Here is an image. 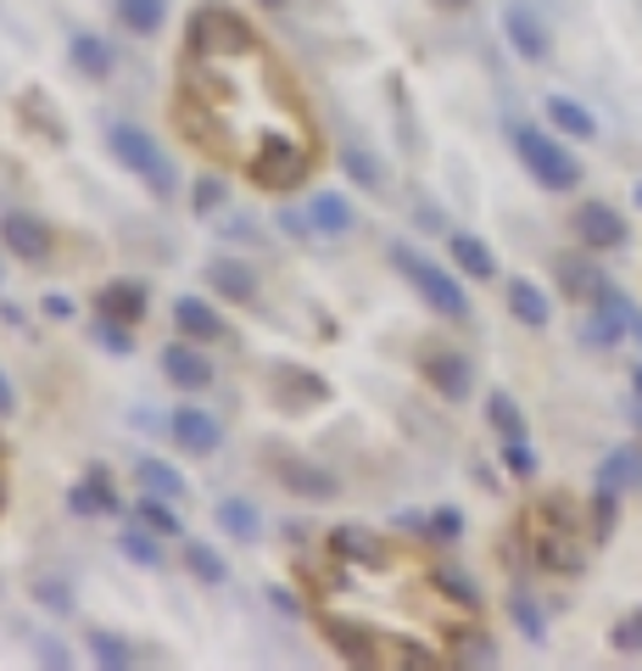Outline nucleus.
Masks as SVG:
<instances>
[{
	"label": "nucleus",
	"instance_id": "nucleus-45",
	"mask_svg": "<svg viewBox=\"0 0 642 671\" xmlns=\"http://www.w3.org/2000/svg\"><path fill=\"white\" fill-rule=\"evenodd\" d=\"M514 627H520L531 643H542V638H547V627H542V616H536V605H531V599H514Z\"/></svg>",
	"mask_w": 642,
	"mask_h": 671
},
{
	"label": "nucleus",
	"instance_id": "nucleus-32",
	"mask_svg": "<svg viewBox=\"0 0 642 671\" xmlns=\"http://www.w3.org/2000/svg\"><path fill=\"white\" fill-rule=\"evenodd\" d=\"M341 168H346V174H352L363 191H386V168H381V157H375V151H363V146H346Z\"/></svg>",
	"mask_w": 642,
	"mask_h": 671
},
{
	"label": "nucleus",
	"instance_id": "nucleus-12",
	"mask_svg": "<svg viewBox=\"0 0 642 671\" xmlns=\"http://www.w3.org/2000/svg\"><path fill=\"white\" fill-rule=\"evenodd\" d=\"M0 246H7L12 258H23V264H45L51 258V230L40 219H29V213H7L0 219Z\"/></svg>",
	"mask_w": 642,
	"mask_h": 671
},
{
	"label": "nucleus",
	"instance_id": "nucleus-39",
	"mask_svg": "<svg viewBox=\"0 0 642 671\" xmlns=\"http://www.w3.org/2000/svg\"><path fill=\"white\" fill-rule=\"evenodd\" d=\"M185 565H191V576H196V582H224V576H229L224 554H213L207 543H185Z\"/></svg>",
	"mask_w": 642,
	"mask_h": 671
},
{
	"label": "nucleus",
	"instance_id": "nucleus-17",
	"mask_svg": "<svg viewBox=\"0 0 642 671\" xmlns=\"http://www.w3.org/2000/svg\"><path fill=\"white\" fill-rule=\"evenodd\" d=\"M173 324L185 330L191 342H224V336H229V324H224L202 297H179V302H173Z\"/></svg>",
	"mask_w": 642,
	"mask_h": 671
},
{
	"label": "nucleus",
	"instance_id": "nucleus-43",
	"mask_svg": "<svg viewBox=\"0 0 642 671\" xmlns=\"http://www.w3.org/2000/svg\"><path fill=\"white\" fill-rule=\"evenodd\" d=\"M224 202H229V185H224L218 174H202V180H196V213H218Z\"/></svg>",
	"mask_w": 642,
	"mask_h": 671
},
{
	"label": "nucleus",
	"instance_id": "nucleus-50",
	"mask_svg": "<svg viewBox=\"0 0 642 671\" xmlns=\"http://www.w3.org/2000/svg\"><path fill=\"white\" fill-rule=\"evenodd\" d=\"M45 313H51V319H67V313H73V302H67V297H51V302H45Z\"/></svg>",
	"mask_w": 642,
	"mask_h": 671
},
{
	"label": "nucleus",
	"instance_id": "nucleus-21",
	"mask_svg": "<svg viewBox=\"0 0 642 671\" xmlns=\"http://www.w3.org/2000/svg\"><path fill=\"white\" fill-rule=\"evenodd\" d=\"M509 313H514L525 330H547V324H554V302H547L531 280H509Z\"/></svg>",
	"mask_w": 642,
	"mask_h": 671
},
{
	"label": "nucleus",
	"instance_id": "nucleus-53",
	"mask_svg": "<svg viewBox=\"0 0 642 671\" xmlns=\"http://www.w3.org/2000/svg\"><path fill=\"white\" fill-rule=\"evenodd\" d=\"M436 7H470V0H436Z\"/></svg>",
	"mask_w": 642,
	"mask_h": 671
},
{
	"label": "nucleus",
	"instance_id": "nucleus-26",
	"mask_svg": "<svg viewBox=\"0 0 642 671\" xmlns=\"http://www.w3.org/2000/svg\"><path fill=\"white\" fill-rule=\"evenodd\" d=\"M598 487L636 492V487H642V448H614V454L598 465Z\"/></svg>",
	"mask_w": 642,
	"mask_h": 671
},
{
	"label": "nucleus",
	"instance_id": "nucleus-7",
	"mask_svg": "<svg viewBox=\"0 0 642 671\" xmlns=\"http://www.w3.org/2000/svg\"><path fill=\"white\" fill-rule=\"evenodd\" d=\"M246 45H257V34H252V23H246L240 12H229V7H202V12L191 18V51H246Z\"/></svg>",
	"mask_w": 642,
	"mask_h": 671
},
{
	"label": "nucleus",
	"instance_id": "nucleus-38",
	"mask_svg": "<svg viewBox=\"0 0 642 671\" xmlns=\"http://www.w3.org/2000/svg\"><path fill=\"white\" fill-rule=\"evenodd\" d=\"M614 521H620V492L614 487H598L592 492V537H614Z\"/></svg>",
	"mask_w": 642,
	"mask_h": 671
},
{
	"label": "nucleus",
	"instance_id": "nucleus-14",
	"mask_svg": "<svg viewBox=\"0 0 642 671\" xmlns=\"http://www.w3.org/2000/svg\"><path fill=\"white\" fill-rule=\"evenodd\" d=\"M330 554L346 560V565H363V571H381L392 548H386V537L370 532V526H335V532H330Z\"/></svg>",
	"mask_w": 642,
	"mask_h": 671
},
{
	"label": "nucleus",
	"instance_id": "nucleus-11",
	"mask_svg": "<svg viewBox=\"0 0 642 671\" xmlns=\"http://www.w3.org/2000/svg\"><path fill=\"white\" fill-rule=\"evenodd\" d=\"M503 34H509V45H514V56L520 62H547V56H554V40H547V29H542V18L531 12V7H520V0H514V7L503 12Z\"/></svg>",
	"mask_w": 642,
	"mask_h": 671
},
{
	"label": "nucleus",
	"instance_id": "nucleus-22",
	"mask_svg": "<svg viewBox=\"0 0 642 671\" xmlns=\"http://www.w3.org/2000/svg\"><path fill=\"white\" fill-rule=\"evenodd\" d=\"M447 252H452V264L464 269L470 280H492V275H497V258H492V246H486L481 235H452Z\"/></svg>",
	"mask_w": 642,
	"mask_h": 671
},
{
	"label": "nucleus",
	"instance_id": "nucleus-1",
	"mask_svg": "<svg viewBox=\"0 0 642 671\" xmlns=\"http://www.w3.org/2000/svg\"><path fill=\"white\" fill-rule=\"evenodd\" d=\"M240 168L263 191H291V185L308 180V168H313V140H308V129H280V135H268Z\"/></svg>",
	"mask_w": 642,
	"mask_h": 671
},
{
	"label": "nucleus",
	"instance_id": "nucleus-13",
	"mask_svg": "<svg viewBox=\"0 0 642 671\" xmlns=\"http://www.w3.org/2000/svg\"><path fill=\"white\" fill-rule=\"evenodd\" d=\"M168 437L185 448V454H218L224 426H218L213 414H202V408H173L168 414Z\"/></svg>",
	"mask_w": 642,
	"mask_h": 671
},
{
	"label": "nucleus",
	"instance_id": "nucleus-4",
	"mask_svg": "<svg viewBox=\"0 0 642 671\" xmlns=\"http://www.w3.org/2000/svg\"><path fill=\"white\" fill-rule=\"evenodd\" d=\"M107 140H113V151H118V162L129 168V174H140L146 180V191L151 196H173V162L162 157V146L140 129V124H129V118H118L113 129H107Z\"/></svg>",
	"mask_w": 642,
	"mask_h": 671
},
{
	"label": "nucleus",
	"instance_id": "nucleus-3",
	"mask_svg": "<svg viewBox=\"0 0 642 671\" xmlns=\"http://www.w3.org/2000/svg\"><path fill=\"white\" fill-rule=\"evenodd\" d=\"M514 146H520V162L531 168V180L542 191H576L581 185V162L554 140V135H542L536 124H520L514 129Z\"/></svg>",
	"mask_w": 642,
	"mask_h": 671
},
{
	"label": "nucleus",
	"instance_id": "nucleus-28",
	"mask_svg": "<svg viewBox=\"0 0 642 671\" xmlns=\"http://www.w3.org/2000/svg\"><path fill=\"white\" fill-rule=\"evenodd\" d=\"M118 18L129 34H157L168 23V0H118Z\"/></svg>",
	"mask_w": 642,
	"mask_h": 671
},
{
	"label": "nucleus",
	"instance_id": "nucleus-20",
	"mask_svg": "<svg viewBox=\"0 0 642 671\" xmlns=\"http://www.w3.org/2000/svg\"><path fill=\"white\" fill-rule=\"evenodd\" d=\"M67 56H73V67H78L84 78H113V45H107L101 34L78 29V34L67 40Z\"/></svg>",
	"mask_w": 642,
	"mask_h": 671
},
{
	"label": "nucleus",
	"instance_id": "nucleus-49",
	"mask_svg": "<svg viewBox=\"0 0 642 671\" xmlns=\"http://www.w3.org/2000/svg\"><path fill=\"white\" fill-rule=\"evenodd\" d=\"M268 599H274V605H280V610H286V616H297V599H291V594H286V587H274V594H268Z\"/></svg>",
	"mask_w": 642,
	"mask_h": 671
},
{
	"label": "nucleus",
	"instance_id": "nucleus-24",
	"mask_svg": "<svg viewBox=\"0 0 642 671\" xmlns=\"http://www.w3.org/2000/svg\"><path fill=\"white\" fill-rule=\"evenodd\" d=\"M308 224H313L319 235H346V230H352V202H346L341 191H319V196L308 202Z\"/></svg>",
	"mask_w": 642,
	"mask_h": 671
},
{
	"label": "nucleus",
	"instance_id": "nucleus-18",
	"mask_svg": "<svg viewBox=\"0 0 642 671\" xmlns=\"http://www.w3.org/2000/svg\"><path fill=\"white\" fill-rule=\"evenodd\" d=\"M67 510H73L78 521H89V515H113V510H118V492H113L107 470H89V476H84V487H73V492H67Z\"/></svg>",
	"mask_w": 642,
	"mask_h": 671
},
{
	"label": "nucleus",
	"instance_id": "nucleus-47",
	"mask_svg": "<svg viewBox=\"0 0 642 671\" xmlns=\"http://www.w3.org/2000/svg\"><path fill=\"white\" fill-rule=\"evenodd\" d=\"M40 660L51 665V671H62V665H73V654L56 643V638H40Z\"/></svg>",
	"mask_w": 642,
	"mask_h": 671
},
{
	"label": "nucleus",
	"instance_id": "nucleus-8",
	"mask_svg": "<svg viewBox=\"0 0 642 671\" xmlns=\"http://www.w3.org/2000/svg\"><path fill=\"white\" fill-rule=\"evenodd\" d=\"M570 230H576V241H581L587 252H614V246H625V219H620L609 202H581L576 219H570Z\"/></svg>",
	"mask_w": 642,
	"mask_h": 671
},
{
	"label": "nucleus",
	"instance_id": "nucleus-25",
	"mask_svg": "<svg viewBox=\"0 0 642 671\" xmlns=\"http://www.w3.org/2000/svg\"><path fill=\"white\" fill-rule=\"evenodd\" d=\"M101 313H113V319H124V324H135V319H146V286L140 280H113V286H101Z\"/></svg>",
	"mask_w": 642,
	"mask_h": 671
},
{
	"label": "nucleus",
	"instance_id": "nucleus-5",
	"mask_svg": "<svg viewBox=\"0 0 642 671\" xmlns=\"http://www.w3.org/2000/svg\"><path fill=\"white\" fill-rule=\"evenodd\" d=\"M525 548L542 571H554V576H581L587 571V548L570 526H554V521H542V515H525Z\"/></svg>",
	"mask_w": 642,
	"mask_h": 671
},
{
	"label": "nucleus",
	"instance_id": "nucleus-27",
	"mask_svg": "<svg viewBox=\"0 0 642 671\" xmlns=\"http://www.w3.org/2000/svg\"><path fill=\"white\" fill-rule=\"evenodd\" d=\"M547 118H554V129H565L576 140H592L598 135V118L581 102H570V96H547Z\"/></svg>",
	"mask_w": 642,
	"mask_h": 671
},
{
	"label": "nucleus",
	"instance_id": "nucleus-37",
	"mask_svg": "<svg viewBox=\"0 0 642 671\" xmlns=\"http://www.w3.org/2000/svg\"><path fill=\"white\" fill-rule=\"evenodd\" d=\"M34 605H45L51 616H73V587L62 576H34Z\"/></svg>",
	"mask_w": 642,
	"mask_h": 671
},
{
	"label": "nucleus",
	"instance_id": "nucleus-48",
	"mask_svg": "<svg viewBox=\"0 0 642 671\" xmlns=\"http://www.w3.org/2000/svg\"><path fill=\"white\" fill-rule=\"evenodd\" d=\"M12 408H18V397H12V386H7V375H0V419H12Z\"/></svg>",
	"mask_w": 642,
	"mask_h": 671
},
{
	"label": "nucleus",
	"instance_id": "nucleus-9",
	"mask_svg": "<svg viewBox=\"0 0 642 671\" xmlns=\"http://www.w3.org/2000/svg\"><path fill=\"white\" fill-rule=\"evenodd\" d=\"M207 286H213V297H224V302H257V269L246 264V258H235V252H218V258H207Z\"/></svg>",
	"mask_w": 642,
	"mask_h": 671
},
{
	"label": "nucleus",
	"instance_id": "nucleus-40",
	"mask_svg": "<svg viewBox=\"0 0 642 671\" xmlns=\"http://www.w3.org/2000/svg\"><path fill=\"white\" fill-rule=\"evenodd\" d=\"M89 336L101 342V353H135V336H129V324H124V319H113V313H101Z\"/></svg>",
	"mask_w": 642,
	"mask_h": 671
},
{
	"label": "nucleus",
	"instance_id": "nucleus-55",
	"mask_svg": "<svg viewBox=\"0 0 642 671\" xmlns=\"http://www.w3.org/2000/svg\"><path fill=\"white\" fill-rule=\"evenodd\" d=\"M636 196H642V191H636Z\"/></svg>",
	"mask_w": 642,
	"mask_h": 671
},
{
	"label": "nucleus",
	"instance_id": "nucleus-52",
	"mask_svg": "<svg viewBox=\"0 0 642 671\" xmlns=\"http://www.w3.org/2000/svg\"><path fill=\"white\" fill-rule=\"evenodd\" d=\"M631 386H636V397H642V364H636V370H631Z\"/></svg>",
	"mask_w": 642,
	"mask_h": 671
},
{
	"label": "nucleus",
	"instance_id": "nucleus-41",
	"mask_svg": "<svg viewBox=\"0 0 642 671\" xmlns=\"http://www.w3.org/2000/svg\"><path fill=\"white\" fill-rule=\"evenodd\" d=\"M609 643H614V654H642V605H636V610H625V616L614 621Z\"/></svg>",
	"mask_w": 642,
	"mask_h": 671
},
{
	"label": "nucleus",
	"instance_id": "nucleus-23",
	"mask_svg": "<svg viewBox=\"0 0 642 671\" xmlns=\"http://www.w3.org/2000/svg\"><path fill=\"white\" fill-rule=\"evenodd\" d=\"M213 521H218L235 543H257V532H263V515H257L252 498H224L218 510H213Z\"/></svg>",
	"mask_w": 642,
	"mask_h": 671
},
{
	"label": "nucleus",
	"instance_id": "nucleus-6",
	"mask_svg": "<svg viewBox=\"0 0 642 671\" xmlns=\"http://www.w3.org/2000/svg\"><path fill=\"white\" fill-rule=\"evenodd\" d=\"M319 627H324V638L352 665H392V654H397V638H381V632H370L363 621H341L335 610H319Z\"/></svg>",
	"mask_w": 642,
	"mask_h": 671
},
{
	"label": "nucleus",
	"instance_id": "nucleus-30",
	"mask_svg": "<svg viewBox=\"0 0 642 671\" xmlns=\"http://www.w3.org/2000/svg\"><path fill=\"white\" fill-rule=\"evenodd\" d=\"M430 582L441 587V594H447L458 610H475V605H481V587H475L464 571H458V565H436V571H430Z\"/></svg>",
	"mask_w": 642,
	"mask_h": 671
},
{
	"label": "nucleus",
	"instance_id": "nucleus-15",
	"mask_svg": "<svg viewBox=\"0 0 642 671\" xmlns=\"http://www.w3.org/2000/svg\"><path fill=\"white\" fill-rule=\"evenodd\" d=\"M162 375H168V386L202 392V386H213V359L196 353L191 342H168V348H162Z\"/></svg>",
	"mask_w": 642,
	"mask_h": 671
},
{
	"label": "nucleus",
	"instance_id": "nucleus-44",
	"mask_svg": "<svg viewBox=\"0 0 642 671\" xmlns=\"http://www.w3.org/2000/svg\"><path fill=\"white\" fill-rule=\"evenodd\" d=\"M425 532H430V537H441V543H452L458 532H464V515H458L452 503H447V510H436V515L425 521Z\"/></svg>",
	"mask_w": 642,
	"mask_h": 671
},
{
	"label": "nucleus",
	"instance_id": "nucleus-51",
	"mask_svg": "<svg viewBox=\"0 0 642 671\" xmlns=\"http://www.w3.org/2000/svg\"><path fill=\"white\" fill-rule=\"evenodd\" d=\"M257 7H263V12H286V7H291V0H257Z\"/></svg>",
	"mask_w": 642,
	"mask_h": 671
},
{
	"label": "nucleus",
	"instance_id": "nucleus-19",
	"mask_svg": "<svg viewBox=\"0 0 642 671\" xmlns=\"http://www.w3.org/2000/svg\"><path fill=\"white\" fill-rule=\"evenodd\" d=\"M559 286H565V297H576V302H598V297L609 291V280H603V269H598L592 258H559Z\"/></svg>",
	"mask_w": 642,
	"mask_h": 671
},
{
	"label": "nucleus",
	"instance_id": "nucleus-2",
	"mask_svg": "<svg viewBox=\"0 0 642 671\" xmlns=\"http://www.w3.org/2000/svg\"><path fill=\"white\" fill-rule=\"evenodd\" d=\"M392 269L436 308V313H447V319H470V297H464V286H458L436 258H425V252H414L408 241H397L392 246Z\"/></svg>",
	"mask_w": 642,
	"mask_h": 671
},
{
	"label": "nucleus",
	"instance_id": "nucleus-46",
	"mask_svg": "<svg viewBox=\"0 0 642 671\" xmlns=\"http://www.w3.org/2000/svg\"><path fill=\"white\" fill-rule=\"evenodd\" d=\"M503 465H509L514 476H536V454L525 448V437H520V443H503Z\"/></svg>",
	"mask_w": 642,
	"mask_h": 671
},
{
	"label": "nucleus",
	"instance_id": "nucleus-54",
	"mask_svg": "<svg viewBox=\"0 0 642 671\" xmlns=\"http://www.w3.org/2000/svg\"><path fill=\"white\" fill-rule=\"evenodd\" d=\"M636 426H642V408H636Z\"/></svg>",
	"mask_w": 642,
	"mask_h": 671
},
{
	"label": "nucleus",
	"instance_id": "nucleus-34",
	"mask_svg": "<svg viewBox=\"0 0 642 671\" xmlns=\"http://www.w3.org/2000/svg\"><path fill=\"white\" fill-rule=\"evenodd\" d=\"M531 515H542V521H554V526L581 532V510H576V498H570V492H542V498L531 503Z\"/></svg>",
	"mask_w": 642,
	"mask_h": 671
},
{
	"label": "nucleus",
	"instance_id": "nucleus-35",
	"mask_svg": "<svg viewBox=\"0 0 642 671\" xmlns=\"http://www.w3.org/2000/svg\"><path fill=\"white\" fill-rule=\"evenodd\" d=\"M140 481H146V492H157V498H185V481H179V470H168L162 459H140Z\"/></svg>",
	"mask_w": 642,
	"mask_h": 671
},
{
	"label": "nucleus",
	"instance_id": "nucleus-29",
	"mask_svg": "<svg viewBox=\"0 0 642 671\" xmlns=\"http://www.w3.org/2000/svg\"><path fill=\"white\" fill-rule=\"evenodd\" d=\"M486 419H492V432H497L503 443H520V437H525V414H520V403H514L509 392H492V397H486Z\"/></svg>",
	"mask_w": 642,
	"mask_h": 671
},
{
	"label": "nucleus",
	"instance_id": "nucleus-42",
	"mask_svg": "<svg viewBox=\"0 0 642 671\" xmlns=\"http://www.w3.org/2000/svg\"><path fill=\"white\" fill-rule=\"evenodd\" d=\"M118 543H124V554H129L135 565H146V571H157V565H162L157 543H151V537H146L140 526H124V537H118Z\"/></svg>",
	"mask_w": 642,
	"mask_h": 671
},
{
	"label": "nucleus",
	"instance_id": "nucleus-33",
	"mask_svg": "<svg viewBox=\"0 0 642 671\" xmlns=\"http://www.w3.org/2000/svg\"><path fill=\"white\" fill-rule=\"evenodd\" d=\"M452 660L458 665H497V643L486 638V632H452Z\"/></svg>",
	"mask_w": 642,
	"mask_h": 671
},
{
	"label": "nucleus",
	"instance_id": "nucleus-36",
	"mask_svg": "<svg viewBox=\"0 0 642 671\" xmlns=\"http://www.w3.org/2000/svg\"><path fill=\"white\" fill-rule=\"evenodd\" d=\"M89 654H96V665H107V671H124L135 660L129 638H118V632H89Z\"/></svg>",
	"mask_w": 642,
	"mask_h": 671
},
{
	"label": "nucleus",
	"instance_id": "nucleus-10",
	"mask_svg": "<svg viewBox=\"0 0 642 671\" xmlns=\"http://www.w3.org/2000/svg\"><path fill=\"white\" fill-rule=\"evenodd\" d=\"M425 381H430L447 403H464L470 386H475V364H470L464 353H452V348H436V353H425Z\"/></svg>",
	"mask_w": 642,
	"mask_h": 671
},
{
	"label": "nucleus",
	"instance_id": "nucleus-31",
	"mask_svg": "<svg viewBox=\"0 0 642 671\" xmlns=\"http://www.w3.org/2000/svg\"><path fill=\"white\" fill-rule=\"evenodd\" d=\"M135 515H140V526H146V532H157V537H173V532H179V510H173V498L146 492V498L135 503Z\"/></svg>",
	"mask_w": 642,
	"mask_h": 671
},
{
	"label": "nucleus",
	"instance_id": "nucleus-16",
	"mask_svg": "<svg viewBox=\"0 0 642 671\" xmlns=\"http://www.w3.org/2000/svg\"><path fill=\"white\" fill-rule=\"evenodd\" d=\"M274 470H280V481H286L291 492L319 498V503L341 492V481H335L330 470H319V465H308V459H291V454H274Z\"/></svg>",
	"mask_w": 642,
	"mask_h": 671
}]
</instances>
